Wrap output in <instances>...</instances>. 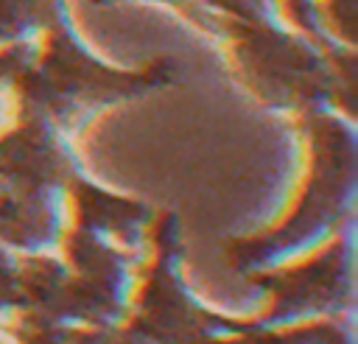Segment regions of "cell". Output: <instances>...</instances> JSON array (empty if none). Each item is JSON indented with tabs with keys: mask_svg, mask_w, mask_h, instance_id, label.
<instances>
[{
	"mask_svg": "<svg viewBox=\"0 0 358 344\" xmlns=\"http://www.w3.org/2000/svg\"><path fill=\"white\" fill-rule=\"evenodd\" d=\"M92 3H117V0H92ZM173 3L187 17L199 20L210 31L238 36L241 31L271 22V0H159Z\"/></svg>",
	"mask_w": 358,
	"mask_h": 344,
	"instance_id": "cell-1",
	"label": "cell"
}]
</instances>
